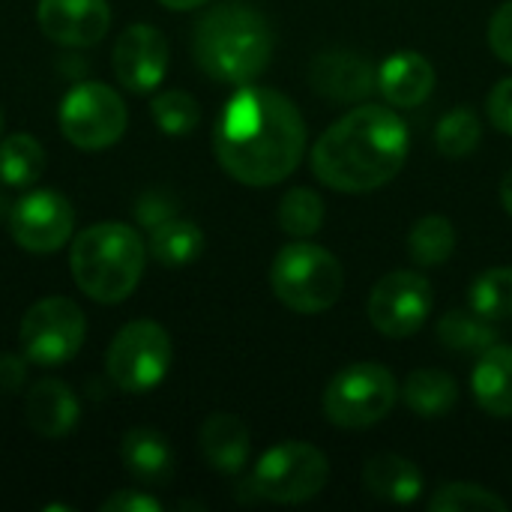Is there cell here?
<instances>
[{
	"mask_svg": "<svg viewBox=\"0 0 512 512\" xmlns=\"http://www.w3.org/2000/svg\"><path fill=\"white\" fill-rule=\"evenodd\" d=\"M276 219H279L285 234H291L297 240H306V237L318 234V228L324 222V201H321L318 192H312L306 186H297L279 201Z\"/></svg>",
	"mask_w": 512,
	"mask_h": 512,
	"instance_id": "cell-28",
	"label": "cell"
},
{
	"mask_svg": "<svg viewBox=\"0 0 512 512\" xmlns=\"http://www.w3.org/2000/svg\"><path fill=\"white\" fill-rule=\"evenodd\" d=\"M378 90L393 108H417L435 90V66L420 51H396L378 69Z\"/></svg>",
	"mask_w": 512,
	"mask_h": 512,
	"instance_id": "cell-16",
	"label": "cell"
},
{
	"mask_svg": "<svg viewBox=\"0 0 512 512\" xmlns=\"http://www.w3.org/2000/svg\"><path fill=\"white\" fill-rule=\"evenodd\" d=\"M72 225V204L54 189L30 192L9 210L12 240L33 255H51L63 249L72 234Z\"/></svg>",
	"mask_w": 512,
	"mask_h": 512,
	"instance_id": "cell-12",
	"label": "cell"
},
{
	"mask_svg": "<svg viewBox=\"0 0 512 512\" xmlns=\"http://www.w3.org/2000/svg\"><path fill=\"white\" fill-rule=\"evenodd\" d=\"M363 486L369 495L387 504H411L423 492V474L411 459L396 456V453H381L366 462Z\"/></svg>",
	"mask_w": 512,
	"mask_h": 512,
	"instance_id": "cell-21",
	"label": "cell"
},
{
	"mask_svg": "<svg viewBox=\"0 0 512 512\" xmlns=\"http://www.w3.org/2000/svg\"><path fill=\"white\" fill-rule=\"evenodd\" d=\"M471 390L477 405L498 417H512V345H492L480 354V363L471 378Z\"/></svg>",
	"mask_w": 512,
	"mask_h": 512,
	"instance_id": "cell-19",
	"label": "cell"
},
{
	"mask_svg": "<svg viewBox=\"0 0 512 512\" xmlns=\"http://www.w3.org/2000/svg\"><path fill=\"white\" fill-rule=\"evenodd\" d=\"M369 321L387 339H408L429 321L435 291L423 273L393 270L369 294Z\"/></svg>",
	"mask_w": 512,
	"mask_h": 512,
	"instance_id": "cell-11",
	"label": "cell"
},
{
	"mask_svg": "<svg viewBox=\"0 0 512 512\" xmlns=\"http://www.w3.org/2000/svg\"><path fill=\"white\" fill-rule=\"evenodd\" d=\"M309 81L315 93L333 102H363L378 87V72L354 51H327L312 60Z\"/></svg>",
	"mask_w": 512,
	"mask_h": 512,
	"instance_id": "cell-15",
	"label": "cell"
},
{
	"mask_svg": "<svg viewBox=\"0 0 512 512\" xmlns=\"http://www.w3.org/2000/svg\"><path fill=\"white\" fill-rule=\"evenodd\" d=\"M120 459L126 471L144 486H162L174 477V453L168 438L153 429H132L120 444Z\"/></svg>",
	"mask_w": 512,
	"mask_h": 512,
	"instance_id": "cell-20",
	"label": "cell"
},
{
	"mask_svg": "<svg viewBox=\"0 0 512 512\" xmlns=\"http://www.w3.org/2000/svg\"><path fill=\"white\" fill-rule=\"evenodd\" d=\"M150 252L165 267H183L204 252V234L195 222L171 216L150 228Z\"/></svg>",
	"mask_w": 512,
	"mask_h": 512,
	"instance_id": "cell-23",
	"label": "cell"
},
{
	"mask_svg": "<svg viewBox=\"0 0 512 512\" xmlns=\"http://www.w3.org/2000/svg\"><path fill=\"white\" fill-rule=\"evenodd\" d=\"M456 249V228L447 216H423L408 234V252L420 267L444 264Z\"/></svg>",
	"mask_w": 512,
	"mask_h": 512,
	"instance_id": "cell-26",
	"label": "cell"
},
{
	"mask_svg": "<svg viewBox=\"0 0 512 512\" xmlns=\"http://www.w3.org/2000/svg\"><path fill=\"white\" fill-rule=\"evenodd\" d=\"M408 147V126L393 108L360 105L315 141L312 171L324 186L360 195L390 183L402 171Z\"/></svg>",
	"mask_w": 512,
	"mask_h": 512,
	"instance_id": "cell-2",
	"label": "cell"
},
{
	"mask_svg": "<svg viewBox=\"0 0 512 512\" xmlns=\"http://www.w3.org/2000/svg\"><path fill=\"white\" fill-rule=\"evenodd\" d=\"M45 171V150L33 135L15 132L0 141V180L6 186H33Z\"/></svg>",
	"mask_w": 512,
	"mask_h": 512,
	"instance_id": "cell-25",
	"label": "cell"
},
{
	"mask_svg": "<svg viewBox=\"0 0 512 512\" xmlns=\"http://www.w3.org/2000/svg\"><path fill=\"white\" fill-rule=\"evenodd\" d=\"M192 54L213 81L249 84L270 66L273 30L255 6L228 0L201 15L192 36Z\"/></svg>",
	"mask_w": 512,
	"mask_h": 512,
	"instance_id": "cell-3",
	"label": "cell"
},
{
	"mask_svg": "<svg viewBox=\"0 0 512 512\" xmlns=\"http://www.w3.org/2000/svg\"><path fill=\"white\" fill-rule=\"evenodd\" d=\"M471 309L489 321L512 318V267H492L471 285Z\"/></svg>",
	"mask_w": 512,
	"mask_h": 512,
	"instance_id": "cell-29",
	"label": "cell"
},
{
	"mask_svg": "<svg viewBox=\"0 0 512 512\" xmlns=\"http://www.w3.org/2000/svg\"><path fill=\"white\" fill-rule=\"evenodd\" d=\"M24 414H27L30 429H33L39 438L60 441V438H66V435L78 426L81 408H78L75 393H72L63 381L48 378V381H39V384L27 393Z\"/></svg>",
	"mask_w": 512,
	"mask_h": 512,
	"instance_id": "cell-17",
	"label": "cell"
},
{
	"mask_svg": "<svg viewBox=\"0 0 512 512\" xmlns=\"http://www.w3.org/2000/svg\"><path fill=\"white\" fill-rule=\"evenodd\" d=\"M501 204H504L507 216L512 219V171L504 177V183H501Z\"/></svg>",
	"mask_w": 512,
	"mask_h": 512,
	"instance_id": "cell-38",
	"label": "cell"
},
{
	"mask_svg": "<svg viewBox=\"0 0 512 512\" xmlns=\"http://www.w3.org/2000/svg\"><path fill=\"white\" fill-rule=\"evenodd\" d=\"M213 150L228 177L243 186H276L291 177L306 150V120L279 90L243 87L222 108Z\"/></svg>",
	"mask_w": 512,
	"mask_h": 512,
	"instance_id": "cell-1",
	"label": "cell"
},
{
	"mask_svg": "<svg viewBox=\"0 0 512 512\" xmlns=\"http://www.w3.org/2000/svg\"><path fill=\"white\" fill-rule=\"evenodd\" d=\"M144 240L132 225L99 222L81 231L72 243L69 267L75 285L96 303H123L144 273Z\"/></svg>",
	"mask_w": 512,
	"mask_h": 512,
	"instance_id": "cell-4",
	"label": "cell"
},
{
	"mask_svg": "<svg viewBox=\"0 0 512 512\" xmlns=\"http://www.w3.org/2000/svg\"><path fill=\"white\" fill-rule=\"evenodd\" d=\"M114 75L132 93H150L168 72V42L153 24H132L114 45Z\"/></svg>",
	"mask_w": 512,
	"mask_h": 512,
	"instance_id": "cell-13",
	"label": "cell"
},
{
	"mask_svg": "<svg viewBox=\"0 0 512 512\" xmlns=\"http://www.w3.org/2000/svg\"><path fill=\"white\" fill-rule=\"evenodd\" d=\"M162 504L138 489H126V492H117L111 495L105 504H102V512H159Z\"/></svg>",
	"mask_w": 512,
	"mask_h": 512,
	"instance_id": "cell-34",
	"label": "cell"
},
{
	"mask_svg": "<svg viewBox=\"0 0 512 512\" xmlns=\"http://www.w3.org/2000/svg\"><path fill=\"white\" fill-rule=\"evenodd\" d=\"M24 384V363L12 354L0 357V393H15Z\"/></svg>",
	"mask_w": 512,
	"mask_h": 512,
	"instance_id": "cell-36",
	"label": "cell"
},
{
	"mask_svg": "<svg viewBox=\"0 0 512 512\" xmlns=\"http://www.w3.org/2000/svg\"><path fill=\"white\" fill-rule=\"evenodd\" d=\"M0 132H3V111H0Z\"/></svg>",
	"mask_w": 512,
	"mask_h": 512,
	"instance_id": "cell-40",
	"label": "cell"
},
{
	"mask_svg": "<svg viewBox=\"0 0 512 512\" xmlns=\"http://www.w3.org/2000/svg\"><path fill=\"white\" fill-rule=\"evenodd\" d=\"M39 30L66 48H87L102 42L111 27V9L105 0H39Z\"/></svg>",
	"mask_w": 512,
	"mask_h": 512,
	"instance_id": "cell-14",
	"label": "cell"
},
{
	"mask_svg": "<svg viewBox=\"0 0 512 512\" xmlns=\"http://www.w3.org/2000/svg\"><path fill=\"white\" fill-rule=\"evenodd\" d=\"M399 399L393 372L381 363L345 366L324 390V414L339 429H369L381 423Z\"/></svg>",
	"mask_w": 512,
	"mask_h": 512,
	"instance_id": "cell-7",
	"label": "cell"
},
{
	"mask_svg": "<svg viewBox=\"0 0 512 512\" xmlns=\"http://www.w3.org/2000/svg\"><path fill=\"white\" fill-rule=\"evenodd\" d=\"M270 288L282 306L300 315H318L339 303L345 270L336 255L315 243H291L270 264Z\"/></svg>",
	"mask_w": 512,
	"mask_h": 512,
	"instance_id": "cell-5",
	"label": "cell"
},
{
	"mask_svg": "<svg viewBox=\"0 0 512 512\" xmlns=\"http://www.w3.org/2000/svg\"><path fill=\"white\" fill-rule=\"evenodd\" d=\"M159 3L168 6V9H174V12H183V9H198V6H204L210 0H159Z\"/></svg>",
	"mask_w": 512,
	"mask_h": 512,
	"instance_id": "cell-37",
	"label": "cell"
},
{
	"mask_svg": "<svg viewBox=\"0 0 512 512\" xmlns=\"http://www.w3.org/2000/svg\"><path fill=\"white\" fill-rule=\"evenodd\" d=\"M135 216H138L147 228H156L159 222L171 219V216H174V210H171V204H165L162 198H156V195H144V198L138 201V207H135Z\"/></svg>",
	"mask_w": 512,
	"mask_h": 512,
	"instance_id": "cell-35",
	"label": "cell"
},
{
	"mask_svg": "<svg viewBox=\"0 0 512 512\" xmlns=\"http://www.w3.org/2000/svg\"><path fill=\"white\" fill-rule=\"evenodd\" d=\"M108 378L123 393H150L171 369V336L156 321H129L111 342L105 357Z\"/></svg>",
	"mask_w": 512,
	"mask_h": 512,
	"instance_id": "cell-8",
	"label": "cell"
},
{
	"mask_svg": "<svg viewBox=\"0 0 512 512\" xmlns=\"http://www.w3.org/2000/svg\"><path fill=\"white\" fill-rule=\"evenodd\" d=\"M6 213V198H3V192H0V216Z\"/></svg>",
	"mask_w": 512,
	"mask_h": 512,
	"instance_id": "cell-39",
	"label": "cell"
},
{
	"mask_svg": "<svg viewBox=\"0 0 512 512\" xmlns=\"http://www.w3.org/2000/svg\"><path fill=\"white\" fill-rule=\"evenodd\" d=\"M129 114L117 90L99 81L72 87L60 105V129L78 150H105L126 132Z\"/></svg>",
	"mask_w": 512,
	"mask_h": 512,
	"instance_id": "cell-9",
	"label": "cell"
},
{
	"mask_svg": "<svg viewBox=\"0 0 512 512\" xmlns=\"http://www.w3.org/2000/svg\"><path fill=\"white\" fill-rule=\"evenodd\" d=\"M252 438L240 417L234 414H213L201 426V453L207 465L219 474H240L249 462Z\"/></svg>",
	"mask_w": 512,
	"mask_h": 512,
	"instance_id": "cell-18",
	"label": "cell"
},
{
	"mask_svg": "<svg viewBox=\"0 0 512 512\" xmlns=\"http://www.w3.org/2000/svg\"><path fill=\"white\" fill-rule=\"evenodd\" d=\"M483 123L471 108H453L447 111L435 126V144L447 159H465L480 147Z\"/></svg>",
	"mask_w": 512,
	"mask_h": 512,
	"instance_id": "cell-27",
	"label": "cell"
},
{
	"mask_svg": "<svg viewBox=\"0 0 512 512\" xmlns=\"http://www.w3.org/2000/svg\"><path fill=\"white\" fill-rule=\"evenodd\" d=\"M150 114L156 120V126L165 135H189L198 123H201V108L195 102V96L183 93V90H165L153 99Z\"/></svg>",
	"mask_w": 512,
	"mask_h": 512,
	"instance_id": "cell-30",
	"label": "cell"
},
{
	"mask_svg": "<svg viewBox=\"0 0 512 512\" xmlns=\"http://www.w3.org/2000/svg\"><path fill=\"white\" fill-rule=\"evenodd\" d=\"M495 321L483 318L474 309H453L438 321V339L459 354H483L498 342V333L492 327Z\"/></svg>",
	"mask_w": 512,
	"mask_h": 512,
	"instance_id": "cell-24",
	"label": "cell"
},
{
	"mask_svg": "<svg viewBox=\"0 0 512 512\" xmlns=\"http://www.w3.org/2000/svg\"><path fill=\"white\" fill-rule=\"evenodd\" d=\"M87 336L84 312L66 297H45L27 309L21 318V351L36 366H63L69 363Z\"/></svg>",
	"mask_w": 512,
	"mask_h": 512,
	"instance_id": "cell-10",
	"label": "cell"
},
{
	"mask_svg": "<svg viewBox=\"0 0 512 512\" xmlns=\"http://www.w3.org/2000/svg\"><path fill=\"white\" fill-rule=\"evenodd\" d=\"M402 399L417 417L438 420V417H447L453 405L459 402V384L453 375L441 369H417L408 375Z\"/></svg>",
	"mask_w": 512,
	"mask_h": 512,
	"instance_id": "cell-22",
	"label": "cell"
},
{
	"mask_svg": "<svg viewBox=\"0 0 512 512\" xmlns=\"http://www.w3.org/2000/svg\"><path fill=\"white\" fill-rule=\"evenodd\" d=\"M327 480H330V465L318 447L303 441H285L258 459L243 489H249L252 501L303 504L321 495Z\"/></svg>",
	"mask_w": 512,
	"mask_h": 512,
	"instance_id": "cell-6",
	"label": "cell"
},
{
	"mask_svg": "<svg viewBox=\"0 0 512 512\" xmlns=\"http://www.w3.org/2000/svg\"><path fill=\"white\" fill-rule=\"evenodd\" d=\"M489 48L504 63H512V0L501 3L489 21Z\"/></svg>",
	"mask_w": 512,
	"mask_h": 512,
	"instance_id": "cell-32",
	"label": "cell"
},
{
	"mask_svg": "<svg viewBox=\"0 0 512 512\" xmlns=\"http://www.w3.org/2000/svg\"><path fill=\"white\" fill-rule=\"evenodd\" d=\"M432 512H468V510H507V501L477 483H447L441 486L432 501H429Z\"/></svg>",
	"mask_w": 512,
	"mask_h": 512,
	"instance_id": "cell-31",
	"label": "cell"
},
{
	"mask_svg": "<svg viewBox=\"0 0 512 512\" xmlns=\"http://www.w3.org/2000/svg\"><path fill=\"white\" fill-rule=\"evenodd\" d=\"M486 108H489L492 126L512 138V78H504V81H498L492 87V93L486 99Z\"/></svg>",
	"mask_w": 512,
	"mask_h": 512,
	"instance_id": "cell-33",
	"label": "cell"
}]
</instances>
